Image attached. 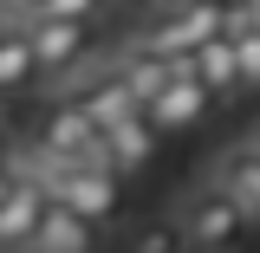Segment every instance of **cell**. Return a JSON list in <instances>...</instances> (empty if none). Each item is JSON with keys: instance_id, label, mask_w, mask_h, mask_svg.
<instances>
[{"instance_id": "9", "label": "cell", "mask_w": 260, "mask_h": 253, "mask_svg": "<svg viewBox=\"0 0 260 253\" xmlns=\"http://www.w3.org/2000/svg\"><path fill=\"white\" fill-rule=\"evenodd\" d=\"M46 201H52V195L39 189V182H26V175H20V189L0 201V253H20V247H32V234H39V214H46Z\"/></svg>"}, {"instance_id": "7", "label": "cell", "mask_w": 260, "mask_h": 253, "mask_svg": "<svg viewBox=\"0 0 260 253\" xmlns=\"http://www.w3.org/2000/svg\"><path fill=\"white\" fill-rule=\"evenodd\" d=\"M182 65H189V59H156L150 46H124V52L111 59V71H117V78L130 85V97H137V104L150 111V104H156V97L169 91V78H176Z\"/></svg>"}, {"instance_id": "22", "label": "cell", "mask_w": 260, "mask_h": 253, "mask_svg": "<svg viewBox=\"0 0 260 253\" xmlns=\"http://www.w3.org/2000/svg\"><path fill=\"white\" fill-rule=\"evenodd\" d=\"M0 32H7V20H0Z\"/></svg>"}, {"instance_id": "14", "label": "cell", "mask_w": 260, "mask_h": 253, "mask_svg": "<svg viewBox=\"0 0 260 253\" xmlns=\"http://www.w3.org/2000/svg\"><path fill=\"white\" fill-rule=\"evenodd\" d=\"M32 78H39V65H32L26 26H7V32H0V91H26Z\"/></svg>"}, {"instance_id": "11", "label": "cell", "mask_w": 260, "mask_h": 253, "mask_svg": "<svg viewBox=\"0 0 260 253\" xmlns=\"http://www.w3.org/2000/svg\"><path fill=\"white\" fill-rule=\"evenodd\" d=\"M32 253H98V227L85 221V214L59 208V201H46L39 234H32Z\"/></svg>"}, {"instance_id": "3", "label": "cell", "mask_w": 260, "mask_h": 253, "mask_svg": "<svg viewBox=\"0 0 260 253\" xmlns=\"http://www.w3.org/2000/svg\"><path fill=\"white\" fill-rule=\"evenodd\" d=\"M39 150L52 162H65V169H111V150H104V130L72 104V97H59L46 117H39V136H32Z\"/></svg>"}, {"instance_id": "20", "label": "cell", "mask_w": 260, "mask_h": 253, "mask_svg": "<svg viewBox=\"0 0 260 253\" xmlns=\"http://www.w3.org/2000/svg\"><path fill=\"white\" fill-rule=\"evenodd\" d=\"M247 13H254V20H260V0H247Z\"/></svg>"}, {"instance_id": "16", "label": "cell", "mask_w": 260, "mask_h": 253, "mask_svg": "<svg viewBox=\"0 0 260 253\" xmlns=\"http://www.w3.org/2000/svg\"><path fill=\"white\" fill-rule=\"evenodd\" d=\"M98 13H104V0H46L39 7V20H85V26H91Z\"/></svg>"}, {"instance_id": "17", "label": "cell", "mask_w": 260, "mask_h": 253, "mask_svg": "<svg viewBox=\"0 0 260 253\" xmlns=\"http://www.w3.org/2000/svg\"><path fill=\"white\" fill-rule=\"evenodd\" d=\"M39 7H46V0H0V20H7V26H32Z\"/></svg>"}, {"instance_id": "5", "label": "cell", "mask_w": 260, "mask_h": 253, "mask_svg": "<svg viewBox=\"0 0 260 253\" xmlns=\"http://www.w3.org/2000/svg\"><path fill=\"white\" fill-rule=\"evenodd\" d=\"M26 39H32L39 78H78L85 59H91V26L85 20H32Z\"/></svg>"}, {"instance_id": "21", "label": "cell", "mask_w": 260, "mask_h": 253, "mask_svg": "<svg viewBox=\"0 0 260 253\" xmlns=\"http://www.w3.org/2000/svg\"><path fill=\"white\" fill-rule=\"evenodd\" d=\"M156 7H182V0H156Z\"/></svg>"}, {"instance_id": "15", "label": "cell", "mask_w": 260, "mask_h": 253, "mask_svg": "<svg viewBox=\"0 0 260 253\" xmlns=\"http://www.w3.org/2000/svg\"><path fill=\"white\" fill-rule=\"evenodd\" d=\"M124 253H189V240H182L176 214H169V221L150 214V221H137V227L124 234Z\"/></svg>"}, {"instance_id": "10", "label": "cell", "mask_w": 260, "mask_h": 253, "mask_svg": "<svg viewBox=\"0 0 260 253\" xmlns=\"http://www.w3.org/2000/svg\"><path fill=\"white\" fill-rule=\"evenodd\" d=\"M189 71L208 85V97H215V104H228V97L247 91V85H241V59H234V39H228V32H215L202 52H189Z\"/></svg>"}, {"instance_id": "2", "label": "cell", "mask_w": 260, "mask_h": 253, "mask_svg": "<svg viewBox=\"0 0 260 253\" xmlns=\"http://www.w3.org/2000/svg\"><path fill=\"white\" fill-rule=\"evenodd\" d=\"M215 32H228V0H182V7H162L156 20L137 32V46H150L156 59H189Z\"/></svg>"}, {"instance_id": "18", "label": "cell", "mask_w": 260, "mask_h": 253, "mask_svg": "<svg viewBox=\"0 0 260 253\" xmlns=\"http://www.w3.org/2000/svg\"><path fill=\"white\" fill-rule=\"evenodd\" d=\"M13 189H20V175H13V169H0V201H7Z\"/></svg>"}, {"instance_id": "8", "label": "cell", "mask_w": 260, "mask_h": 253, "mask_svg": "<svg viewBox=\"0 0 260 253\" xmlns=\"http://www.w3.org/2000/svg\"><path fill=\"white\" fill-rule=\"evenodd\" d=\"M104 150H111V169H117V175H143V169L156 162L162 136H156V124L137 111V117H124V124L104 130Z\"/></svg>"}, {"instance_id": "23", "label": "cell", "mask_w": 260, "mask_h": 253, "mask_svg": "<svg viewBox=\"0 0 260 253\" xmlns=\"http://www.w3.org/2000/svg\"><path fill=\"white\" fill-rule=\"evenodd\" d=\"M20 253H32V247H20Z\"/></svg>"}, {"instance_id": "6", "label": "cell", "mask_w": 260, "mask_h": 253, "mask_svg": "<svg viewBox=\"0 0 260 253\" xmlns=\"http://www.w3.org/2000/svg\"><path fill=\"white\" fill-rule=\"evenodd\" d=\"M208 111H215V97H208V85H202V78H195L189 65H182V71L169 78V91H162L156 104L143 111V117L156 124V136H189V130L202 124Z\"/></svg>"}, {"instance_id": "12", "label": "cell", "mask_w": 260, "mask_h": 253, "mask_svg": "<svg viewBox=\"0 0 260 253\" xmlns=\"http://www.w3.org/2000/svg\"><path fill=\"white\" fill-rule=\"evenodd\" d=\"M215 182H221L241 208H247V221L260 227V143H241V150H228L221 169H215Z\"/></svg>"}, {"instance_id": "13", "label": "cell", "mask_w": 260, "mask_h": 253, "mask_svg": "<svg viewBox=\"0 0 260 253\" xmlns=\"http://www.w3.org/2000/svg\"><path fill=\"white\" fill-rule=\"evenodd\" d=\"M228 39H234V59H241V85L260 91V20L247 13V0L228 7Z\"/></svg>"}, {"instance_id": "4", "label": "cell", "mask_w": 260, "mask_h": 253, "mask_svg": "<svg viewBox=\"0 0 260 253\" xmlns=\"http://www.w3.org/2000/svg\"><path fill=\"white\" fill-rule=\"evenodd\" d=\"M46 195H52L59 208H72V214H85L91 227L124 214V175H117V169H59V182Z\"/></svg>"}, {"instance_id": "19", "label": "cell", "mask_w": 260, "mask_h": 253, "mask_svg": "<svg viewBox=\"0 0 260 253\" xmlns=\"http://www.w3.org/2000/svg\"><path fill=\"white\" fill-rule=\"evenodd\" d=\"M0 169H13V143L7 136H0Z\"/></svg>"}, {"instance_id": "1", "label": "cell", "mask_w": 260, "mask_h": 253, "mask_svg": "<svg viewBox=\"0 0 260 253\" xmlns=\"http://www.w3.org/2000/svg\"><path fill=\"white\" fill-rule=\"evenodd\" d=\"M176 227H182V240L189 253H247L254 240V221H247V208L221 189V182H202V189L182 195V208H176Z\"/></svg>"}]
</instances>
